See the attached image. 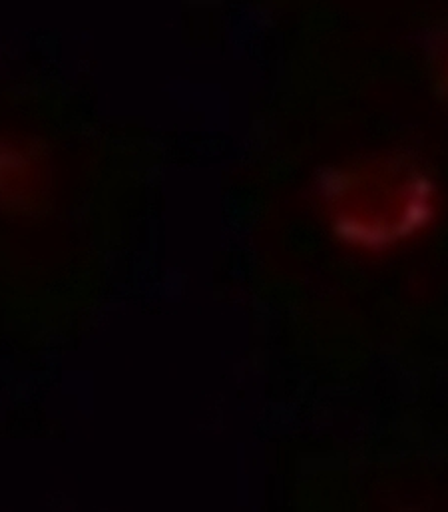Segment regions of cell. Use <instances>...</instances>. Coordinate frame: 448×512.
Segmentation results:
<instances>
[{"instance_id":"cell-1","label":"cell","mask_w":448,"mask_h":512,"mask_svg":"<svg viewBox=\"0 0 448 512\" xmlns=\"http://www.w3.org/2000/svg\"><path fill=\"white\" fill-rule=\"evenodd\" d=\"M327 200L343 238L387 248L413 238L433 220L439 188L415 160L375 156L339 168L329 180Z\"/></svg>"}]
</instances>
